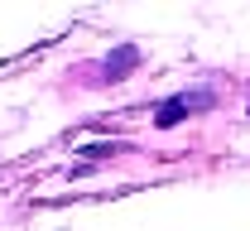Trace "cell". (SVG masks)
<instances>
[{
	"mask_svg": "<svg viewBox=\"0 0 250 231\" xmlns=\"http://www.w3.org/2000/svg\"><path fill=\"white\" fill-rule=\"evenodd\" d=\"M207 106H212V92H192V97H188V92H178V97H168V101L154 111V126H164V130H168V126H178L183 116L207 111Z\"/></svg>",
	"mask_w": 250,
	"mask_h": 231,
	"instance_id": "obj_1",
	"label": "cell"
},
{
	"mask_svg": "<svg viewBox=\"0 0 250 231\" xmlns=\"http://www.w3.org/2000/svg\"><path fill=\"white\" fill-rule=\"evenodd\" d=\"M135 63H140V53H135V48H121L116 58H106V72H111V82H116L121 72H130V67H135Z\"/></svg>",
	"mask_w": 250,
	"mask_h": 231,
	"instance_id": "obj_2",
	"label": "cell"
}]
</instances>
